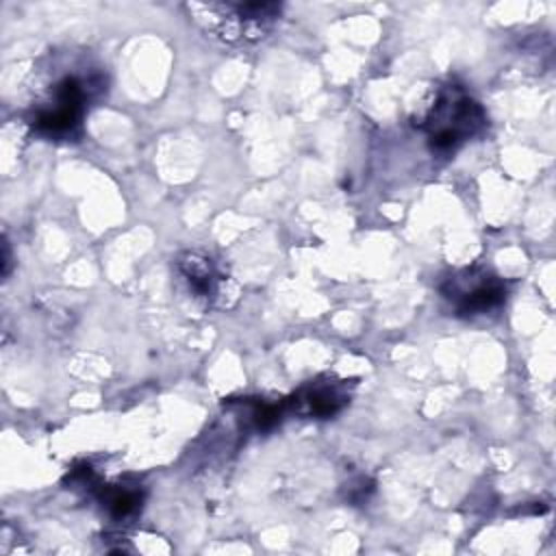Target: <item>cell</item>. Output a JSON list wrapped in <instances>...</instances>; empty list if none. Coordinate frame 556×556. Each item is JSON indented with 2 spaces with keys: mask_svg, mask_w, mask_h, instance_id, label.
Masks as SVG:
<instances>
[{
  "mask_svg": "<svg viewBox=\"0 0 556 556\" xmlns=\"http://www.w3.org/2000/svg\"><path fill=\"white\" fill-rule=\"evenodd\" d=\"M348 404V391L339 382H315L306 389H302L295 400L293 408L304 415L315 417H330L339 413Z\"/></svg>",
  "mask_w": 556,
  "mask_h": 556,
  "instance_id": "cell-4",
  "label": "cell"
},
{
  "mask_svg": "<svg viewBox=\"0 0 556 556\" xmlns=\"http://www.w3.org/2000/svg\"><path fill=\"white\" fill-rule=\"evenodd\" d=\"M104 504L109 513L117 519L128 517L139 510L141 506V493L139 489H128V486H113L104 493Z\"/></svg>",
  "mask_w": 556,
  "mask_h": 556,
  "instance_id": "cell-6",
  "label": "cell"
},
{
  "mask_svg": "<svg viewBox=\"0 0 556 556\" xmlns=\"http://www.w3.org/2000/svg\"><path fill=\"white\" fill-rule=\"evenodd\" d=\"M178 269L189 282L191 291L200 298H211L217 287V274L211 263V258L198 254V252H185L178 258Z\"/></svg>",
  "mask_w": 556,
  "mask_h": 556,
  "instance_id": "cell-5",
  "label": "cell"
},
{
  "mask_svg": "<svg viewBox=\"0 0 556 556\" xmlns=\"http://www.w3.org/2000/svg\"><path fill=\"white\" fill-rule=\"evenodd\" d=\"M98 85L93 78H80V76H63L54 87H52V100L43 102L33 117V126L43 132V135H54L63 137L70 135L83 117L85 102L89 100V93Z\"/></svg>",
  "mask_w": 556,
  "mask_h": 556,
  "instance_id": "cell-2",
  "label": "cell"
},
{
  "mask_svg": "<svg viewBox=\"0 0 556 556\" xmlns=\"http://www.w3.org/2000/svg\"><path fill=\"white\" fill-rule=\"evenodd\" d=\"M484 122L482 106L460 87L447 85L437 91L434 102L424 117V130L432 150L447 152L480 132Z\"/></svg>",
  "mask_w": 556,
  "mask_h": 556,
  "instance_id": "cell-1",
  "label": "cell"
},
{
  "mask_svg": "<svg viewBox=\"0 0 556 556\" xmlns=\"http://www.w3.org/2000/svg\"><path fill=\"white\" fill-rule=\"evenodd\" d=\"M443 295L454 304L458 315H478L500 306L506 298L504 282L486 269H463L445 280Z\"/></svg>",
  "mask_w": 556,
  "mask_h": 556,
  "instance_id": "cell-3",
  "label": "cell"
}]
</instances>
